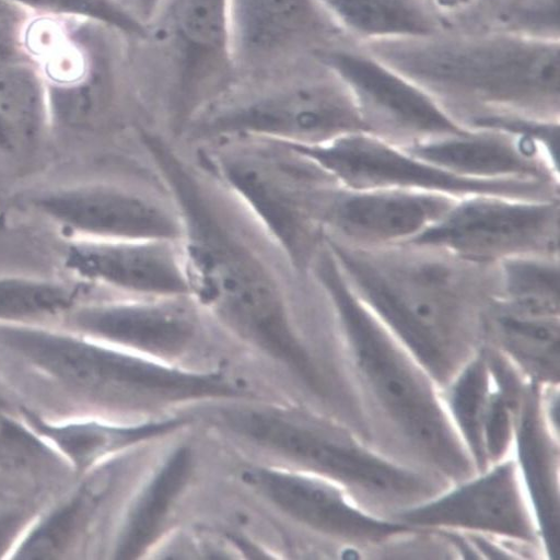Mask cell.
I'll use <instances>...</instances> for the list:
<instances>
[{
  "label": "cell",
  "mask_w": 560,
  "mask_h": 560,
  "mask_svg": "<svg viewBox=\"0 0 560 560\" xmlns=\"http://www.w3.org/2000/svg\"><path fill=\"white\" fill-rule=\"evenodd\" d=\"M4 406V401L2 399H0V407H3Z\"/></svg>",
  "instance_id": "39"
},
{
  "label": "cell",
  "mask_w": 560,
  "mask_h": 560,
  "mask_svg": "<svg viewBox=\"0 0 560 560\" xmlns=\"http://www.w3.org/2000/svg\"><path fill=\"white\" fill-rule=\"evenodd\" d=\"M0 357L25 363L61 387L110 406L147 408L189 400L199 387L194 373L40 324L0 323Z\"/></svg>",
  "instance_id": "6"
},
{
  "label": "cell",
  "mask_w": 560,
  "mask_h": 560,
  "mask_svg": "<svg viewBox=\"0 0 560 560\" xmlns=\"http://www.w3.org/2000/svg\"><path fill=\"white\" fill-rule=\"evenodd\" d=\"M500 20L510 26L505 33L558 40L559 0H517Z\"/></svg>",
  "instance_id": "32"
},
{
  "label": "cell",
  "mask_w": 560,
  "mask_h": 560,
  "mask_svg": "<svg viewBox=\"0 0 560 560\" xmlns=\"http://www.w3.org/2000/svg\"><path fill=\"white\" fill-rule=\"evenodd\" d=\"M560 200L497 195L460 198L431 226L404 244L466 261L498 265L527 255L559 256Z\"/></svg>",
  "instance_id": "9"
},
{
  "label": "cell",
  "mask_w": 560,
  "mask_h": 560,
  "mask_svg": "<svg viewBox=\"0 0 560 560\" xmlns=\"http://www.w3.org/2000/svg\"><path fill=\"white\" fill-rule=\"evenodd\" d=\"M15 201L65 241L182 238L178 207L160 178L154 186L116 177L58 175L18 187Z\"/></svg>",
  "instance_id": "8"
},
{
  "label": "cell",
  "mask_w": 560,
  "mask_h": 560,
  "mask_svg": "<svg viewBox=\"0 0 560 560\" xmlns=\"http://www.w3.org/2000/svg\"><path fill=\"white\" fill-rule=\"evenodd\" d=\"M310 275L338 322L357 366L378 404L425 459L454 479L471 466L430 388L395 343V336L368 307L323 245Z\"/></svg>",
  "instance_id": "4"
},
{
  "label": "cell",
  "mask_w": 560,
  "mask_h": 560,
  "mask_svg": "<svg viewBox=\"0 0 560 560\" xmlns=\"http://www.w3.org/2000/svg\"><path fill=\"white\" fill-rule=\"evenodd\" d=\"M120 469L119 465H110L93 474L70 500L36 527L16 558L48 559L67 550L116 487Z\"/></svg>",
  "instance_id": "25"
},
{
  "label": "cell",
  "mask_w": 560,
  "mask_h": 560,
  "mask_svg": "<svg viewBox=\"0 0 560 560\" xmlns=\"http://www.w3.org/2000/svg\"><path fill=\"white\" fill-rule=\"evenodd\" d=\"M465 126L472 130L503 132L525 142L535 148L559 174V119L515 112H490L469 118Z\"/></svg>",
  "instance_id": "30"
},
{
  "label": "cell",
  "mask_w": 560,
  "mask_h": 560,
  "mask_svg": "<svg viewBox=\"0 0 560 560\" xmlns=\"http://www.w3.org/2000/svg\"><path fill=\"white\" fill-rule=\"evenodd\" d=\"M143 147L182 219L189 295L246 342L284 365L311 392L324 377L293 320L300 275L240 200L196 160L152 133Z\"/></svg>",
  "instance_id": "1"
},
{
  "label": "cell",
  "mask_w": 560,
  "mask_h": 560,
  "mask_svg": "<svg viewBox=\"0 0 560 560\" xmlns=\"http://www.w3.org/2000/svg\"><path fill=\"white\" fill-rule=\"evenodd\" d=\"M371 52L438 101L476 106L472 117L515 112L559 119L558 40L504 32L478 38L372 43Z\"/></svg>",
  "instance_id": "3"
},
{
  "label": "cell",
  "mask_w": 560,
  "mask_h": 560,
  "mask_svg": "<svg viewBox=\"0 0 560 560\" xmlns=\"http://www.w3.org/2000/svg\"><path fill=\"white\" fill-rule=\"evenodd\" d=\"M91 292L60 269L0 271V323L63 319Z\"/></svg>",
  "instance_id": "23"
},
{
  "label": "cell",
  "mask_w": 560,
  "mask_h": 560,
  "mask_svg": "<svg viewBox=\"0 0 560 560\" xmlns=\"http://www.w3.org/2000/svg\"><path fill=\"white\" fill-rule=\"evenodd\" d=\"M483 361L472 363L452 392V409L481 469L487 464L483 417L487 407L488 373Z\"/></svg>",
  "instance_id": "31"
},
{
  "label": "cell",
  "mask_w": 560,
  "mask_h": 560,
  "mask_svg": "<svg viewBox=\"0 0 560 560\" xmlns=\"http://www.w3.org/2000/svg\"><path fill=\"white\" fill-rule=\"evenodd\" d=\"M42 450L40 444L22 428L11 421L0 417V454L32 456L38 455Z\"/></svg>",
  "instance_id": "35"
},
{
  "label": "cell",
  "mask_w": 560,
  "mask_h": 560,
  "mask_svg": "<svg viewBox=\"0 0 560 560\" xmlns=\"http://www.w3.org/2000/svg\"><path fill=\"white\" fill-rule=\"evenodd\" d=\"M290 147L314 162L336 183L352 189L435 192L456 198L474 195L527 199L559 197V185L552 183L480 180L454 175L368 132L348 135L317 145Z\"/></svg>",
  "instance_id": "10"
},
{
  "label": "cell",
  "mask_w": 560,
  "mask_h": 560,
  "mask_svg": "<svg viewBox=\"0 0 560 560\" xmlns=\"http://www.w3.org/2000/svg\"><path fill=\"white\" fill-rule=\"evenodd\" d=\"M404 150L465 178L525 179L559 185V174L535 148L499 131L471 129Z\"/></svg>",
  "instance_id": "19"
},
{
  "label": "cell",
  "mask_w": 560,
  "mask_h": 560,
  "mask_svg": "<svg viewBox=\"0 0 560 560\" xmlns=\"http://www.w3.org/2000/svg\"><path fill=\"white\" fill-rule=\"evenodd\" d=\"M511 424L506 399L494 395L487 402L483 417V439L486 453L492 458H499L506 450L510 440Z\"/></svg>",
  "instance_id": "34"
},
{
  "label": "cell",
  "mask_w": 560,
  "mask_h": 560,
  "mask_svg": "<svg viewBox=\"0 0 560 560\" xmlns=\"http://www.w3.org/2000/svg\"><path fill=\"white\" fill-rule=\"evenodd\" d=\"M162 0H133L135 14L147 25L154 18Z\"/></svg>",
  "instance_id": "36"
},
{
  "label": "cell",
  "mask_w": 560,
  "mask_h": 560,
  "mask_svg": "<svg viewBox=\"0 0 560 560\" xmlns=\"http://www.w3.org/2000/svg\"><path fill=\"white\" fill-rule=\"evenodd\" d=\"M324 241L368 307L438 380L451 374L447 351L470 335L495 299L498 265L399 244L363 248Z\"/></svg>",
  "instance_id": "2"
},
{
  "label": "cell",
  "mask_w": 560,
  "mask_h": 560,
  "mask_svg": "<svg viewBox=\"0 0 560 560\" xmlns=\"http://www.w3.org/2000/svg\"><path fill=\"white\" fill-rule=\"evenodd\" d=\"M25 416L37 431L55 442L79 470H84L107 454L167 434L187 422L178 418L132 427L96 422L56 427L47 424L30 411H25Z\"/></svg>",
  "instance_id": "26"
},
{
  "label": "cell",
  "mask_w": 560,
  "mask_h": 560,
  "mask_svg": "<svg viewBox=\"0 0 560 560\" xmlns=\"http://www.w3.org/2000/svg\"><path fill=\"white\" fill-rule=\"evenodd\" d=\"M196 161L240 200L290 265L310 277L325 235L316 219L318 197L335 180L290 145L259 138L206 144Z\"/></svg>",
  "instance_id": "5"
},
{
  "label": "cell",
  "mask_w": 560,
  "mask_h": 560,
  "mask_svg": "<svg viewBox=\"0 0 560 560\" xmlns=\"http://www.w3.org/2000/svg\"><path fill=\"white\" fill-rule=\"evenodd\" d=\"M54 141L46 86L25 59L0 71V180L25 184Z\"/></svg>",
  "instance_id": "18"
},
{
  "label": "cell",
  "mask_w": 560,
  "mask_h": 560,
  "mask_svg": "<svg viewBox=\"0 0 560 560\" xmlns=\"http://www.w3.org/2000/svg\"><path fill=\"white\" fill-rule=\"evenodd\" d=\"M520 458L530 495L540 521L551 557L556 556L558 513L550 477L547 446L538 425L537 402L533 392L527 396L518 431Z\"/></svg>",
  "instance_id": "28"
},
{
  "label": "cell",
  "mask_w": 560,
  "mask_h": 560,
  "mask_svg": "<svg viewBox=\"0 0 560 560\" xmlns=\"http://www.w3.org/2000/svg\"><path fill=\"white\" fill-rule=\"evenodd\" d=\"M332 22L372 43L433 38L442 24L429 0H317Z\"/></svg>",
  "instance_id": "22"
},
{
  "label": "cell",
  "mask_w": 560,
  "mask_h": 560,
  "mask_svg": "<svg viewBox=\"0 0 560 560\" xmlns=\"http://www.w3.org/2000/svg\"><path fill=\"white\" fill-rule=\"evenodd\" d=\"M185 128L191 139L203 144L259 138L311 147L369 133L352 94L332 74L243 92L231 90L201 108Z\"/></svg>",
  "instance_id": "7"
},
{
  "label": "cell",
  "mask_w": 560,
  "mask_h": 560,
  "mask_svg": "<svg viewBox=\"0 0 560 560\" xmlns=\"http://www.w3.org/2000/svg\"><path fill=\"white\" fill-rule=\"evenodd\" d=\"M312 55L348 88L369 133L394 145L405 149L471 130L425 89L373 54L323 46Z\"/></svg>",
  "instance_id": "12"
},
{
  "label": "cell",
  "mask_w": 560,
  "mask_h": 560,
  "mask_svg": "<svg viewBox=\"0 0 560 560\" xmlns=\"http://www.w3.org/2000/svg\"><path fill=\"white\" fill-rule=\"evenodd\" d=\"M498 268L495 301L523 314L559 316V256H518L501 261Z\"/></svg>",
  "instance_id": "27"
},
{
  "label": "cell",
  "mask_w": 560,
  "mask_h": 560,
  "mask_svg": "<svg viewBox=\"0 0 560 560\" xmlns=\"http://www.w3.org/2000/svg\"><path fill=\"white\" fill-rule=\"evenodd\" d=\"M438 12H453L468 7L474 0H429Z\"/></svg>",
  "instance_id": "38"
},
{
  "label": "cell",
  "mask_w": 560,
  "mask_h": 560,
  "mask_svg": "<svg viewBox=\"0 0 560 560\" xmlns=\"http://www.w3.org/2000/svg\"><path fill=\"white\" fill-rule=\"evenodd\" d=\"M31 18L11 0H0V71L30 59L25 50V33Z\"/></svg>",
  "instance_id": "33"
},
{
  "label": "cell",
  "mask_w": 560,
  "mask_h": 560,
  "mask_svg": "<svg viewBox=\"0 0 560 560\" xmlns=\"http://www.w3.org/2000/svg\"><path fill=\"white\" fill-rule=\"evenodd\" d=\"M148 27L149 37L156 36L167 51L171 98L179 124L186 126L236 80L230 0H162Z\"/></svg>",
  "instance_id": "11"
},
{
  "label": "cell",
  "mask_w": 560,
  "mask_h": 560,
  "mask_svg": "<svg viewBox=\"0 0 560 560\" xmlns=\"http://www.w3.org/2000/svg\"><path fill=\"white\" fill-rule=\"evenodd\" d=\"M32 16L85 20L122 36L148 39L149 27L119 0H11Z\"/></svg>",
  "instance_id": "29"
},
{
  "label": "cell",
  "mask_w": 560,
  "mask_h": 560,
  "mask_svg": "<svg viewBox=\"0 0 560 560\" xmlns=\"http://www.w3.org/2000/svg\"><path fill=\"white\" fill-rule=\"evenodd\" d=\"M242 479L293 518L334 536L380 540L408 529L360 512L338 490L308 478L254 468Z\"/></svg>",
  "instance_id": "20"
},
{
  "label": "cell",
  "mask_w": 560,
  "mask_h": 560,
  "mask_svg": "<svg viewBox=\"0 0 560 560\" xmlns=\"http://www.w3.org/2000/svg\"><path fill=\"white\" fill-rule=\"evenodd\" d=\"M220 418L240 435L365 491L406 497L422 489L421 481L413 474L363 451L341 435L299 424L267 411L223 410Z\"/></svg>",
  "instance_id": "13"
},
{
  "label": "cell",
  "mask_w": 560,
  "mask_h": 560,
  "mask_svg": "<svg viewBox=\"0 0 560 560\" xmlns=\"http://www.w3.org/2000/svg\"><path fill=\"white\" fill-rule=\"evenodd\" d=\"M192 468L189 447L180 446L166 460L132 508L116 548L117 559H135L154 542Z\"/></svg>",
  "instance_id": "24"
},
{
  "label": "cell",
  "mask_w": 560,
  "mask_h": 560,
  "mask_svg": "<svg viewBox=\"0 0 560 560\" xmlns=\"http://www.w3.org/2000/svg\"><path fill=\"white\" fill-rule=\"evenodd\" d=\"M200 311L188 294L130 296L92 291L63 320L94 341L174 359L196 340Z\"/></svg>",
  "instance_id": "14"
},
{
  "label": "cell",
  "mask_w": 560,
  "mask_h": 560,
  "mask_svg": "<svg viewBox=\"0 0 560 560\" xmlns=\"http://www.w3.org/2000/svg\"><path fill=\"white\" fill-rule=\"evenodd\" d=\"M237 70L267 68L336 32L317 0H230Z\"/></svg>",
  "instance_id": "17"
},
{
  "label": "cell",
  "mask_w": 560,
  "mask_h": 560,
  "mask_svg": "<svg viewBox=\"0 0 560 560\" xmlns=\"http://www.w3.org/2000/svg\"><path fill=\"white\" fill-rule=\"evenodd\" d=\"M404 521L423 526H455L533 540L511 464L430 504L410 510Z\"/></svg>",
  "instance_id": "21"
},
{
  "label": "cell",
  "mask_w": 560,
  "mask_h": 560,
  "mask_svg": "<svg viewBox=\"0 0 560 560\" xmlns=\"http://www.w3.org/2000/svg\"><path fill=\"white\" fill-rule=\"evenodd\" d=\"M20 520L15 516H3L0 517V550L5 548L9 540L14 536Z\"/></svg>",
  "instance_id": "37"
},
{
  "label": "cell",
  "mask_w": 560,
  "mask_h": 560,
  "mask_svg": "<svg viewBox=\"0 0 560 560\" xmlns=\"http://www.w3.org/2000/svg\"><path fill=\"white\" fill-rule=\"evenodd\" d=\"M458 199L435 192L352 189L331 183L320 192L316 217L324 234L336 241L363 248L388 247L417 237Z\"/></svg>",
  "instance_id": "15"
},
{
  "label": "cell",
  "mask_w": 560,
  "mask_h": 560,
  "mask_svg": "<svg viewBox=\"0 0 560 560\" xmlns=\"http://www.w3.org/2000/svg\"><path fill=\"white\" fill-rule=\"evenodd\" d=\"M56 256L65 275L97 292L189 295L179 242L60 240Z\"/></svg>",
  "instance_id": "16"
}]
</instances>
